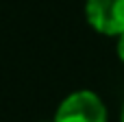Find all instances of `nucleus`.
I'll return each mask as SVG.
<instances>
[{"label":"nucleus","instance_id":"4","mask_svg":"<svg viewBox=\"0 0 124 122\" xmlns=\"http://www.w3.org/2000/svg\"><path fill=\"white\" fill-rule=\"evenodd\" d=\"M122 122H124V109H122Z\"/></svg>","mask_w":124,"mask_h":122},{"label":"nucleus","instance_id":"3","mask_svg":"<svg viewBox=\"0 0 124 122\" xmlns=\"http://www.w3.org/2000/svg\"><path fill=\"white\" fill-rule=\"evenodd\" d=\"M118 55H120V59L124 61V35H120V41H118Z\"/></svg>","mask_w":124,"mask_h":122},{"label":"nucleus","instance_id":"1","mask_svg":"<svg viewBox=\"0 0 124 122\" xmlns=\"http://www.w3.org/2000/svg\"><path fill=\"white\" fill-rule=\"evenodd\" d=\"M54 122H107V109L94 92H76L59 105Z\"/></svg>","mask_w":124,"mask_h":122},{"label":"nucleus","instance_id":"2","mask_svg":"<svg viewBox=\"0 0 124 122\" xmlns=\"http://www.w3.org/2000/svg\"><path fill=\"white\" fill-rule=\"evenodd\" d=\"M89 24L102 35H124V0H87Z\"/></svg>","mask_w":124,"mask_h":122}]
</instances>
